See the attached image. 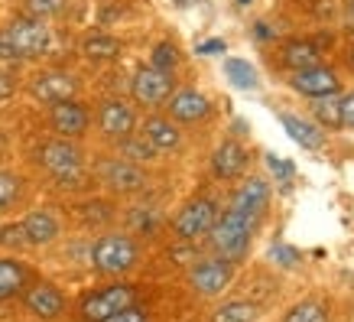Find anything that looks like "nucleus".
Segmentation results:
<instances>
[{"label":"nucleus","instance_id":"1","mask_svg":"<svg viewBox=\"0 0 354 322\" xmlns=\"http://www.w3.org/2000/svg\"><path fill=\"white\" fill-rule=\"evenodd\" d=\"M53 49V33L43 20L32 17H17L0 30V59H13V62H26V59H39Z\"/></svg>","mask_w":354,"mask_h":322},{"label":"nucleus","instance_id":"2","mask_svg":"<svg viewBox=\"0 0 354 322\" xmlns=\"http://www.w3.org/2000/svg\"><path fill=\"white\" fill-rule=\"evenodd\" d=\"M254 228H257V218H250L244 212H234L227 208L225 215H218L208 238H212V247L225 260H241L250 247V238H254Z\"/></svg>","mask_w":354,"mask_h":322},{"label":"nucleus","instance_id":"3","mask_svg":"<svg viewBox=\"0 0 354 322\" xmlns=\"http://www.w3.org/2000/svg\"><path fill=\"white\" fill-rule=\"evenodd\" d=\"M39 163L49 176H55L59 183H78L85 176V156H82V147L68 137H55L46 140L39 147Z\"/></svg>","mask_w":354,"mask_h":322},{"label":"nucleus","instance_id":"4","mask_svg":"<svg viewBox=\"0 0 354 322\" xmlns=\"http://www.w3.org/2000/svg\"><path fill=\"white\" fill-rule=\"evenodd\" d=\"M140 258V247L133 238L127 235H104L97 238L95 247H91V264H95L97 274H111V277H118V274H127Z\"/></svg>","mask_w":354,"mask_h":322},{"label":"nucleus","instance_id":"5","mask_svg":"<svg viewBox=\"0 0 354 322\" xmlns=\"http://www.w3.org/2000/svg\"><path fill=\"white\" fill-rule=\"evenodd\" d=\"M172 91H176V78H172V72H162V69H156V65H143V69H137V75H133V82H130V95H133V101L143 105V107L166 105Z\"/></svg>","mask_w":354,"mask_h":322},{"label":"nucleus","instance_id":"6","mask_svg":"<svg viewBox=\"0 0 354 322\" xmlns=\"http://www.w3.org/2000/svg\"><path fill=\"white\" fill-rule=\"evenodd\" d=\"M218 218V205L215 199H192V202L183 205V212L176 215V222H172V231L179 241H195V238H202L212 231Z\"/></svg>","mask_w":354,"mask_h":322},{"label":"nucleus","instance_id":"7","mask_svg":"<svg viewBox=\"0 0 354 322\" xmlns=\"http://www.w3.org/2000/svg\"><path fill=\"white\" fill-rule=\"evenodd\" d=\"M290 88L306 98H325V95H342V78L332 65H309V69H296L290 75Z\"/></svg>","mask_w":354,"mask_h":322},{"label":"nucleus","instance_id":"8","mask_svg":"<svg viewBox=\"0 0 354 322\" xmlns=\"http://www.w3.org/2000/svg\"><path fill=\"white\" fill-rule=\"evenodd\" d=\"M49 127L59 137L78 140V137H85L88 127H91V111L82 101H75V98L55 101V105H49Z\"/></svg>","mask_w":354,"mask_h":322},{"label":"nucleus","instance_id":"9","mask_svg":"<svg viewBox=\"0 0 354 322\" xmlns=\"http://www.w3.org/2000/svg\"><path fill=\"white\" fill-rule=\"evenodd\" d=\"M133 300H137L133 287L114 283L108 290H97V293H91V296H85V300H82V316H85L88 322H101V319H108V316H114L118 310H124V306H133Z\"/></svg>","mask_w":354,"mask_h":322},{"label":"nucleus","instance_id":"10","mask_svg":"<svg viewBox=\"0 0 354 322\" xmlns=\"http://www.w3.org/2000/svg\"><path fill=\"white\" fill-rule=\"evenodd\" d=\"M97 130L104 134L108 140H120L137 130V111L120 101V98H104L97 105Z\"/></svg>","mask_w":354,"mask_h":322},{"label":"nucleus","instance_id":"11","mask_svg":"<svg viewBox=\"0 0 354 322\" xmlns=\"http://www.w3.org/2000/svg\"><path fill=\"white\" fill-rule=\"evenodd\" d=\"M192 287L202 296H218V293H225L231 287V280H234V260H225V258H208L202 264H195L192 274Z\"/></svg>","mask_w":354,"mask_h":322},{"label":"nucleus","instance_id":"12","mask_svg":"<svg viewBox=\"0 0 354 322\" xmlns=\"http://www.w3.org/2000/svg\"><path fill=\"white\" fill-rule=\"evenodd\" d=\"M97 179L114 189V193H137L147 183V172L140 170L137 163L124 160V156H114V160H101L97 163Z\"/></svg>","mask_w":354,"mask_h":322},{"label":"nucleus","instance_id":"13","mask_svg":"<svg viewBox=\"0 0 354 322\" xmlns=\"http://www.w3.org/2000/svg\"><path fill=\"white\" fill-rule=\"evenodd\" d=\"M166 107H169V118L176 124H198V120L212 114V101L198 88H176L169 101H166Z\"/></svg>","mask_w":354,"mask_h":322},{"label":"nucleus","instance_id":"14","mask_svg":"<svg viewBox=\"0 0 354 322\" xmlns=\"http://www.w3.org/2000/svg\"><path fill=\"white\" fill-rule=\"evenodd\" d=\"M78 91V78L72 72H43V75L32 78L30 95L39 101V105H55V101H65V98H75Z\"/></svg>","mask_w":354,"mask_h":322},{"label":"nucleus","instance_id":"15","mask_svg":"<svg viewBox=\"0 0 354 322\" xmlns=\"http://www.w3.org/2000/svg\"><path fill=\"white\" fill-rule=\"evenodd\" d=\"M267 205H270V186H267V179H257V176L244 179V183L237 186V193L231 195V208L250 215V218H260Z\"/></svg>","mask_w":354,"mask_h":322},{"label":"nucleus","instance_id":"16","mask_svg":"<svg viewBox=\"0 0 354 322\" xmlns=\"http://www.w3.org/2000/svg\"><path fill=\"white\" fill-rule=\"evenodd\" d=\"M143 137L150 140L160 153H172L183 147V130L169 114H150L143 120Z\"/></svg>","mask_w":354,"mask_h":322},{"label":"nucleus","instance_id":"17","mask_svg":"<svg viewBox=\"0 0 354 322\" xmlns=\"http://www.w3.org/2000/svg\"><path fill=\"white\" fill-rule=\"evenodd\" d=\"M247 170V150L237 140H221L212 153V172L218 179H237Z\"/></svg>","mask_w":354,"mask_h":322},{"label":"nucleus","instance_id":"18","mask_svg":"<svg viewBox=\"0 0 354 322\" xmlns=\"http://www.w3.org/2000/svg\"><path fill=\"white\" fill-rule=\"evenodd\" d=\"M23 303H26V310H30L32 316H39V319H59L65 310V296L55 290V287H49V283H36L32 290H26Z\"/></svg>","mask_w":354,"mask_h":322},{"label":"nucleus","instance_id":"19","mask_svg":"<svg viewBox=\"0 0 354 322\" xmlns=\"http://www.w3.org/2000/svg\"><path fill=\"white\" fill-rule=\"evenodd\" d=\"M279 124L286 127V134H290V137L299 143L302 150H322L325 130L319 127L315 120H306V118H299V114H290V111H283V114H279Z\"/></svg>","mask_w":354,"mask_h":322},{"label":"nucleus","instance_id":"20","mask_svg":"<svg viewBox=\"0 0 354 322\" xmlns=\"http://www.w3.org/2000/svg\"><path fill=\"white\" fill-rule=\"evenodd\" d=\"M279 59H283V65L290 72H296V69H309V65L322 62V49H319V43H312V39H290V43H283V49H279Z\"/></svg>","mask_w":354,"mask_h":322},{"label":"nucleus","instance_id":"21","mask_svg":"<svg viewBox=\"0 0 354 322\" xmlns=\"http://www.w3.org/2000/svg\"><path fill=\"white\" fill-rule=\"evenodd\" d=\"M20 225H23V231H26V241H30V244H49V241L59 238V222H55V215L43 212V208L30 212Z\"/></svg>","mask_w":354,"mask_h":322},{"label":"nucleus","instance_id":"22","mask_svg":"<svg viewBox=\"0 0 354 322\" xmlns=\"http://www.w3.org/2000/svg\"><path fill=\"white\" fill-rule=\"evenodd\" d=\"M82 53L88 59H95V62H111V59L120 55V39L111 36V33H88L82 39Z\"/></svg>","mask_w":354,"mask_h":322},{"label":"nucleus","instance_id":"23","mask_svg":"<svg viewBox=\"0 0 354 322\" xmlns=\"http://www.w3.org/2000/svg\"><path fill=\"white\" fill-rule=\"evenodd\" d=\"M118 153L124 156V160L137 163V166H143V163H153L156 156H160V150L153 147L150 140L143 137V134H127V137L118 140Z\"/></svg>","mask_w":354,"mask_h":322},{"label":"nucleus","instance_id":"24","mask_svg":"<svg viewBox=\"0 0 354 322\" xmlns=\"http://www.w3.org/2000/svg\"><path fill=\"white\" fill-rule=\"evenodd\" d=\"M26 280H30V274H26V267L20 260H10V258L0 260V303L17 296L26 287Z\"/></svg>","mask_w":354,"mask_h":322},{"label":"nucleus","instance_id":"25","mask_svg":"<svg viewBox=\"0 0 354 322\" xmlns=\"http://www.w3.org/2000/svg\"><path fill=\"white\" fill-rule=\"evenodd\" d=\"M283 322H328V303L315 300V296L292 303L286 316H283Z\"/></svg>","mask_w":354,"mask_h":322},{"label":"nucleus","instance_id":"26","mask_svg":"<svg viewBox=\"0 0 354 322\" xmlns=\"http://www.w3.org/2000/svg\"><path fill=\"white\" fill-rule=\"evenodd\" d=\"M225 75H227V82H231V85L244 88V91H254V88L260 85L257 69L247 62V59H227V62H225Z\"/></svg>","mask_w":354,"mask_h":322},{"label":"nucleus","instance_id":"27","mask_svg":"<svg viewBox=\"0 0 354 322\" xmlns=\"http://www.w3.org/2000/svg\"><path fill=\"white\" fill-rule=\"evenodd\" d=\"M257 319H260V310L254 306V303L231 300V303H225V306L215 312V319L212 322H257Z\"/></svg>","mask_w":354,"mask_h":322},{"label":"nucleus","instance_id":"28","mask_svg":"<svg viewBox=\"0 0 354 322\" xmlns=\"http://www.w3.org/2000/svg\"><path fill=\"white\" fill-rule=\"evenodd\" d=\"M312 118L319 127H332V130H342L338 127V95H325V98H312Z\"/></svg>","mask_w":354,"mask_h":322},{"label":"nucleus","instance_id":"29","mask_svg":"<svg viewBox=\"0 0 354 322\" xmlns=\"http://www.w3.org/2000/svg\"><path fill=\"white\" fill-rule=\"evenodd\" d=\"M23 193V179L17 176V172L10 170H0V212H7V208H13L17 205V199H20Z\"/></svg>","mask_w":354,"mask_h":322},{"label":"nucleus","instance_id":"30","mask_svg":"<svg viewBox=\"0 0 354 322\" xmlns=\"http://www.w3.org/2000/svg\"><path fill=\"white\" fill-rule=\"evenodd\" d=\"M65 10V0H23V17L32 20H53Z\"/></svg>","mask_w":354,"mask_h":322},{"label":"nucleus","instance_id":"31","mask_svg":"<svg viewBox=\"0 0 354 322\" xmlns=\"http://www.w3.org/2000/svg\"><path fill=\"white\" fill-rule=\"evenodd\" d=\"M150 65L162 69V72H172L176 65H179V53H176V46L169 39H162V43L153 46V55H150Z\"/></svg>","mask_w":354,"mask_h":322},{"label":"nucleus","instance_id":"32","mask_svg":"<svg viewBox=\"0 0 354 322\" xmlns=\"http://www.w3.org/2000/svg\"><path fill=\"white\" fill-rule=\"evenodd\" d=\"M338 127L354 130V88L338 95Z\"/></svg>","mask_w":354,"mask_h":322},{"label":"nucleus","instance_id":"33","mask_svg":"<svg viewBox=\"0 0 354 322\" xmlns=\"http://www.w3.org/2000/svg\"><path fill=\"white\" fill-rule=\"evenodd\" d=\"M270 260L279 264V267H299L302 254L296 251V247H290V244H273L270 247Z\"/></svg>","mask_w":354,"mask_h":322},{"label":"nucleus","instance_id":"34","mask_svg":"<svg viewBox=\"0 0 354 322\" xmlns=\"http://www.w3.org/2000/svg\"><path fill=\"white\" fill-rule=\"evenodd\" d=\"M267 166H270V172H273V179H279L283 186H290L292 176H296V166H292L290 160H279L277 153H267Z\"/></svg>","mask_w":354,"mask_h":322},{"label":"nucleus","instance_id":"35","mask_svg":"<svg viewBox=\"0 0 354 322\" xmlns=\"http://www.w3.org/2000/svg\"><path fill=\"white\" fill-rule=\"evenodd\" d=\"M0 244H3V247H26L30 241H26L23 225H3V228H0Z\"/></svg>","mask_w":354,"mask_h":322},{"label":"nucleus","instance_id":"36","mask_svg":"<svg viewBox=\"0 0 354 322\" xmlns=\"http://www.w3.org/2000/svg\"><path fill=\"white\" fill-rule=\"evenodd\" d=\"M101 322H150V316L143 310H137V306H124V310H118L114 316H108Z\"/></svg>","mask_w":354,"mask_h":322},{"label":"nucleus","instance_id":"37","mask_svg":"<svg viewBox=\"0 0 354 322\" xmlns=\"http://www.w3.org/2000/svg\"><path fill=\"white\" fill-rule=\"evenodd\" d=\"M13 95H17V82H13V75L0 72V105H3V101H10Z\"/></svg>","mask_w":354,"mask_h":322},{"label":"nucleus","instance_id":"38","mask_svg":"<svg viewBox=\"0 0 354 322\" xmlns=\"http://www.w3.org/2000/svg\"><path fill=\"white\" fill-rule=\"evenodd\" d=\"M225 49H227L225 39H205V43L198 46V53H202V55H221Z\"/></svg>","mask_w":354,"mask_h":322},{"label":"nucleus","instance_id":"39","mask_svg":"<svg viewBox=\"0 0 354 322\" xmlns=\"http://www.w3.org/2000/svg\"><path fill=\"white\" fill-rule=\"evenodd\" d=\"M130 222H133V225H143V231H150V228L156 225V215L143 208V212H133V215H130Z\"/></svg>","mask_w":354,"mask_h":322},{"label":"nucleus","instance_id":"40","mask_svg":"<svg viewBox=\"0 0 354 322\" xmlns=\"http://www.w3.org/2000/svg\"><path fill=\"white\" fill-rule=\"evenodd\" d=\"M254 36H257V39H273V33H270L267 23H257V26H254Z\"/></svg>","mask_w":354,"mask_h":322},{"label":"nucleus","instance_id":"41","mask_svg":"<svg viewBox=\"0 0 354 322\" xmlns=\"http://www.w3.org/2000/svg\"><path fill=\"white\" fill-rule=\"evenodd\" d=\"M348 13H351V20H354V0H348Z\"/></svg>","mask_w":354,"mask_h":322},{"label":"nucleus","instance_id":"42","mask_svg":"<svg viewBox=\"0 0 354 322\" xmlns=\"http://www.w3.org/2000/svg\"><path fill=\"white\" fill-rule=\"evenodd\" d=\"M348 62H351V69H354V46H351V53H348Z\"/></svg>","mask_w":354,"mask_h":322},{"label":"nucleus","instance_id":"43","mask_svg":"<svg viewBox=\"0 0 354 322\" xmlns=\"http://www.w3.org/2000/svg\"><path fill=\"white\" fill-rule=\"evenodd\" d=\"M237 3H241V7H247V3H250V0H237Z\"/></svg>","mask_w":354,"mask_h":322}]
</instances>
